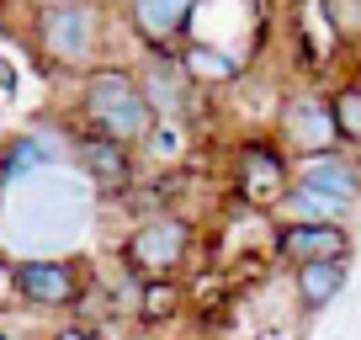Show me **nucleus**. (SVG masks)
Listing matches in <instances>:
<instances>
[{
	"instance_id": "7",
	"label": "nucleus",
	"mask_w": 361,
	"mask_h": 340,
	"mask_svg": "<svg viewBox=\"0 0 361 340\" xmlns=\"http://www.w3.org/2000/svg\"><path fill=\"white\" fill-rule=\"evenodd\" d=\"M117 27L144 48V59L180 54V43L197 27V0H128L117 11Z\"/></svg>"
},
{
	"instance_id": "1",
	"label": "nucleus",
	"mask_w": 361,
	"mask_h": 340,
	"mask_svg": "<svg viewBox=\"0 0 361 340\" xmlns=\"http://www.w3.org/2000/svg\"><path fill=\"white\" fill-rule=\"evenodd\" d=\"M117 11L96 0H43L27 11V48L48 75H90L106 64V37Z\"/></svg>"
},
{
	"instance_id": "5",
	"label": "nucleus",
	"mask_w": 361,
	"mask_h": 340,
	"mask_svg": "<svg viewBox=\"0 0 361 340\" xmlns=\"http://www.w3.org/2000/svg\"><path fill=\"white\" fill-rule=\"evenodd\" d=\"M228 186L245 202V213L255 218H276L282 197L293 192V159L276 149L271 133H245L228 149Z\"/></svg>"
},
{
	"instance_id": "4",
	"label": "nucleus",
	"mask_w": 361,
	"mask_h": 340,
	"mask_svg": "<svg viewBox=\"0 0 361 340\" xmlns=\"http://www.w3.org/2000/svg\"><path fill=\"white\" fill-rule=\"evenodd\" d=\"M271 138L293 165L319 154H335L340 149V128L329 112V85H293V91L276 96V112H271Z\"/></svg>"
},
{
	"instance_id": "3",
	"label": "nucleus",
	"mask_w": 361,
	"mask_h": 340,
	"mask_svg": "<svg viewBox=\"0 0 361 340\" xmlns=\"http://www.w3.org/2000/svg\"><path fill=\"white\" fill-rule=\"evenodd\" d=\"M192 255H197V218H186L180 207H165V213L133 218V229L117 239L112 261L133 282H180Z\"/></svg>"
},
{
	"instance_id": "20",
	"label": "nucleus",
	"mask_w": 361,
	"mask_h": 340,
	"mask_svg": "<svg viewBox=\"0 0 361 340\" xmlns=\"http://www.w3.org/2000/svg\"><path fill=\"white\" fill-rule=\"evenodd\" d=\"M350 80H356V85H361V59H356V64H350Z\"/></svg>"
},
{
	"instance_id": "11",
	"label": "nucleus",
	"mask_w": 361,
	"mask_h": 340,
	"mask_svg": "<svg viewBox=\"0 0 361 340\" xmlns=\"http://www.w3.org/2000/svg\"><path fill=\"white\" fill-rule=\"evenodd\" d=\"M293 181L308 186V192L335 197V202H345L350 213H356V207H361V154H350V149H335V154L303 159V165H293Z\"/></svg>"
},
{
	"instance_id": "8",
	"label": "nucleus",
	"mask_w": 361,
	"mask_h": 340,
	"mask_svg": "<svg viewBox=\"0 0 361 340\" xmlns=\"http://www.w3.org/2000/svg\"><path fill=\"white\" fill-rule=\"evenodd\" d=\"M69 170H75L96 197H128L144 181L138 149H123V144L96 138V133H80V128H75V138H69Z\"/></svg>"
},
{
	"instance_id": "13",
	"label": "nucleus",
	"mask_w": 361,
	"mask_h": 340,
	"mask_svg": "<svg viewBox=\"0 0 361 340\" xmlns=\"http://www.w3.org/2000/svg\"><path fill=\"white\" fill-rule=\"evenodd\" d=\"M287 287H293V308H303L308 319L335 308L350 287V261H314V266H293L287 272Z\"/></svg>"
},
{
	"instance_id": "9",
	"label": "nucleus",
	"mask_w": 361,
	"mask_h": 340,
	"mask_svg": "<svg viewBox=\"0 0 361 340\" xmlns=\"http://www.w3.org/2000/svg\"><path fill=\"white\" fill-rule=\"evenodd\" d=\"M133 69H138L144 102H149V112H154L159 128H192V123H197V112L207 107V96L186 80V69H180L176 54H165V59H138Z\"/></svg>"
},
{
	"instance_id": "10",
	"label": "nucleus",
	"mask_w": 361,
	"mask_h": 340,
	"mask_svg": "<svg viewBox=\"0 0 361 340\" xmlns=\"http://www.w3.org/2000/svg\"><path fill=\"white\" fill-rule=\"evenodd\" d=\"M271 255L293 272L314 261H350L356 255V229L350 224H276L271 218Z\"/></svg>"
},
{
	"instance_id": "12",
	"label": "nucleus",
	"mask_w": 361,
	"mask_h": 340,
	"mask_svg": "<svg viewBox=\"0 0 361 340\" xmlns=\"http://www.w3.org/2000/svg\"><path fill=\"white\" fill-rule=\"evenodd\" d=\"M176 59H180L186 80H192L202 96H218V91H228V85H239L245 69H250L239 54H228V48H218V43H202V37H186Z\"/></svg>"
},
{
	"instance_id": "18",
	"label": "nucleus",
	"mask_w": 361,
	"mask_h": 340,
	"mask_svg": "<svg viewBox=\"0 0 361 340\" xmlns=\"http://www.w3.org/2000/svg\"><path fill=\"white\" fill-rule=\"evenodd\" d=\"M43 340H96V329H85L80 319H64V324H54Z\"/></svg>"
},
{
	"instance_id": "21",
	"label": "nucleus",
	"mask_w": 361,
	"mask_h": 340,
	"mask_svg": "<svg viewBox=\"0 0 361 340\" xmlns=\"http://www.w3.org/2000/svg\"><path fill=\"white\" fill-rule=\"evenodd\" d=\"M123 340H138V335H123Z\"/></svg>"
},
{
	"instance_id": "14",
	"label": "nucleus",
	"mask_w": 361,
	"mask_h": 340,
	"mask_svg": "<svg viewBox=\"0 0 361 340\" xmlns=\"http://www.w3.org/2000/svg\"><path fill=\"white\" fill-rule=\"evenodd\" d=\"M350 207L335 202V197L324 192H308V186L293 181V192L282 197V207H276V224H350Z\"/></svg>"
},
{
	"instance_id": "22",
	"label": "nucleus",
	"mask_w": 361,
	"mask_h": 340,
	"mask_svg": "<svg viewBox=\"0 0 361 340\" xmlns=\"http://www.w3.org/2000/svg\"><path fill=\"white\" fill-rule=\"evenodd\" d=\"M22 340H27V335H22Z\"/></svg>"
},
{
	"instance_id": "6",
	"label": "nucleus",
	"mask_w": 361,
	"mask_h": 340,
	"mask_svg": "<svg viewBox=\"0 0 361 340\" xmlns=\"http://www.w3.org/2000/svg\"><path fill=\"white\" fill-rule=\"evenodd\" d=\"M16 277V303L37 308V314H80L90 287V266L80 255H32V261H11Z\"/></svg>"
},
{
	"instance_id": "17",
	"label": "nucleus",
	"mask_w": 361,
	"mask_h": 340,
	"mask_svg": "<svg viewBox=\"0 0 361 340\" xmlns=\"http://www.w3.org/2000/svg\"><path fill=\"white\" fill-rule=\"evenodd\" d=\"M319 16L340 48H361V0H324Z\"/></svg>"
},
{
	"instance_id": "15",
	"label": "nucleus",
	"mask_w": 361,
	"mask_h": 340,
	"mask_svg": "<svg viewBox=\"0 0 361 340\" xmlns=\"http://www.w3.org/2000/svg\"><path fill=\"white\" fill-rule=\"evenodd\" d=\"M329 112H335V128H340V149L361 154V85L350 75H340L329 85Z\"/></svg>"
},
{
	"instance_id": "2",
	"label": "nucleus",
	"mask_w": 361,
	"mask_h": 340,
	"mask_svg": "<svg viewBox=\"0 0 361 340\" xmlns=\"http://www.w3.org/2000/svg\"><path fill=\"white\" fill-rule=\"evenodd\" d=\"M69 128L96 138H112L123 149H144L154 133V112L144 102V85H138V69L123 59H106L102 69L75 80V102H69Z\"/></svg>"
},
{
	"instance_id": "16",
	"label": "nucleus",
	"mask_w": 361,
	"mask_h": 340,
	"mask_svg": "<svg viewBox=\"0 0 361 340\" xmlns=\"http://www.w3.org/2000/svg\"><path fill=\"white\" fill-rule=\"evenodd\" d=\"M186 308V287L180 282H138V308H133V319L138 324H170V319Z\"/></svg>"
},
{
	"instance_id": "19",
	"label": "nucleus",
	"mask_w": 361,
	"mask_h": 340,
	"mask_svg": "<svg viewBox=\"0 0 361 340\" xmlns=\"http://www.w3.org/2000/svg\"><path fill=\"white\" fill-rule=\"evenodd\" d=\"M11 261H16V255H0V308L16 303V277H11Z\"/></svg>"
}]
</instances>
